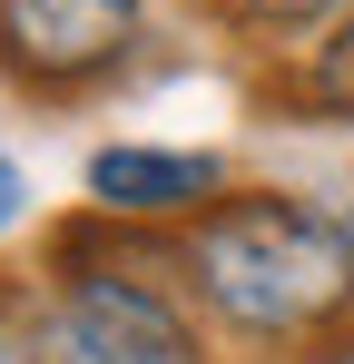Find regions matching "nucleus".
<instances>
[{"label": "nucleus", "instance_id": "7", "mask_svg": "<svg viewBox=\"0 0 354 364\" xmlns=\"http://www.w3.org/2000/svg\"><path fill=\"white\" fill-rule=\"evenodd\" d=\"M0 364H69L50 345V335H40V325H20V315H0Z\"/></svg>", "mask_w": 354, "mask_h": 364}, {"label": "nucleus", "instance_id": "5", "mask_svg": "<svg viewBox=\"0 0 354 364\" xmlns=\"http://www.w3.org/2000/svg\"><path fill=\"white\" fill-rule=\"evenodd\" d=\"M286 109L305 128H354V10L305 40V60L286 69Z\"/></svg>", "mask_w": 354, "mask_h": 364}, {"label": "nucleus", "instance_id": "1", "mask_svg": "<svg viewBox=\"0 0 354 364\" xmlns=\"http://www.w3.org/2000/svg\"><path fill=\"white\" fill-rule=\"evenodd\" d=\"M187 286L197 305L246 335V345H325L354 325V246L335 207H305L286 187H246L217 197L207 217H187Z\"/></svg>", "mask_w": 354, "mask_h": 364}, {"label": "nucleus", "instance_id": "3", "mask_svg": "<svg viewBox=\"0 0 354 364\" xmlns=\"http://www.w3.org/2000/svg\"><path fill=\"white\" fill-rule=\"evenodd\" d=\"M148 30V0H0V69L20 89H89L109 79Z\"/></svg>", "mask_w": 354, "mask_h": 364}, {"label": "nucleus", "instance_id": "6", "mask_svg": "<svg viewBox=\"0 0 354 364\" xmlns=\"http://www.w3.org/2000/svg\"><path fill=\"white\" fill-rule=\"evenodd\" d=\"M354 0H227V20L246 30H276V40H305V30H325V20H345Z\"/></svg>", "mask_w": 354, "mask_h": 364}, {"label": "nucleus", "instance_id": "2", "mask_svg": "<svg viewBox=\"0 0 354 364\" xmlns=\"http://www.w3.org/2000/svg\"><path fill=\"white\" fill-rule=\"evenodd\" d=\"M50 345L69 364H207V335L187 325V305L138 276V266H99L69 256L50 296Z\"/></svg>", "mask_w": 354, "mask_h": 364}, {"label": "nucleus", "instance_id": "4", "mask_svg": "<svg viewBox=\"0 0 354 364\" xmlns=\"http://www.w3.org/2000/svg\"><path fill=\"white\" fill-rule=\"evenodd\" d=\"M227 197V168L207 148H99L89 207L99 217H207Z\"/></svg>", "mask_w": 354, "mask_h": 364}, {"label": "nucleus", "instance_id": "9", "mask_svg": "<svg viewBox=\"0 0 354 364\" xmlns=\"http://www.w3.org/2000/svg\"><path fill=\"white\" fill-rule=\"evenodd\" d=\"M335 217H345V246H354V187H345V207H335Z\"/></svg>", "mask_w": 354, "mask_h": 364}, {"label": "nucleus", "instance_id": "8", "mask_svg": "<svg viewBox=\"0 0 354 364\" xmlns=\"http://www.w3.org/2000/svg\"><path fill=\"white\" fill-rule=\"evenodd\" d=\"M20 207H30V178H20V168H10V148H0V237L20 227Z\"/></svg>", "mask_w": 354, "mask_h": 364}]
</instances>
